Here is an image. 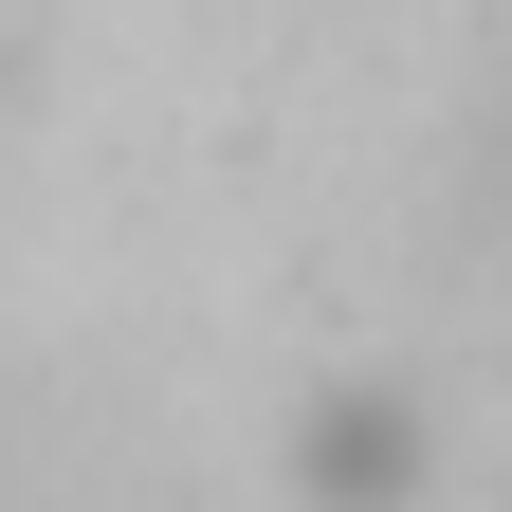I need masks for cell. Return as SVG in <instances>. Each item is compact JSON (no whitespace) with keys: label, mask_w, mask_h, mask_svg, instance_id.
<instances>
[{"label":"cell","mask_w":512,"mask_h":512,"mask_svg":"<svg viewBox=\"0 0 512 512\" xmlns=\"http://www.w3.org/2000/svg\"><path fill=\"white\" fill-rule=\"evenodd\" d=\"M476 238L512 256V74H494V110H476Z\"/></svg>","instance_id":"cell-1"}]
</instances>
